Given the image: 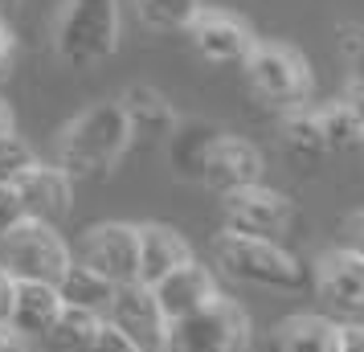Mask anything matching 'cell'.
Masks as SVG:
<instances>
[{"mask_svg": "<svg viewBox=\"0 0 364 352\" xmlns=\"http://www.w3.org/2000/svg\"><path fill=\"white\" fill-rule=\"evenodd\" d=\"M13 188H17V197H21L25 218H33V221L58 225V221L70 213V205H74V176L58 164L33 160V164L13 181Z\"/></svg>", "mask_w": 364, "mask_h": 352, "instance_id": "obj_12", "label": "cell"}, {"mask_svg": "<svg viewBox=\"0 0 364 352\" xmlns=\"http://www.w3.org/2000/svg\"><path fill=\"white\" fill-rule=\"evenodd\" d=\"M315 299L323 307V316L336 324H364V258L344 250H323L315 258Z\"/></svg>", "mask_w": 364, "mask_h": 352, "instance_id": "obj_7", "label": "cell"}, {"mask_svg": "<svg viewBox=\"0 0 364 352\" xmlns=\"http://www.w3.org/2000/svg\"><path fill=\"white\" fill-rule=\"evenodd\" d=\"M340 102H344L348 111L356 115V123L364 127V78H352V82H348V90H344V99H340Z\"/></svg>", "mask_w": 364, "mask_h": 352, "instance_id": "obj_30", "label": "cell"}, {"mask_svg": "<svg viewBox=\"0 0 364 352\" xmlns=\"http://www.w3.org/2000/svg\"><path fill=\"white\" fill-rule=\"evenodd\" d=\"M37 156L33 148L21 139L17 132H9V135H0V185H13L25 168L33 164Z\"/></svg>", "mask_w": 364, "mask_h": 352, "instance_id": "obj_25", "label": "cell"}, {"mask_svg": "<svg viewBox=\"0 0 364 352\" xmlns=\"http://www.w3.org/2000/svg\"><path fill=\"white\" fill-rule=\"evenodd\" d=\"M99 319L102 316H95V311H82V307H66V303H62L58 319L50 324V332L41 336V340H46L50 352H82L86 340L99 328Z\"/></svg>", "mask_w": 364, "mask_h": 352, "instance_id": "obj_22", "label": "cell"}, {"mask_svg": "<svg viewBox=\"0 0 364 352\" xmlns=\"http://www.w3.org/2000/svg\"><path fill=\"white\" fill-rule=\"evenodd\" d=\"M17 221H25V209H21V197L13 185H0V238L9 234Z\"/></svg>", "mask_w": 364, "mask_h": 352, "instance_id": "obj_28", "label": "cell"}, {"mask_svg": "<svg viewBox=\"0 0 364 352\" xmlns=\"http://www.w3.org/2000/svg\"><path fill=\"white\" fill-rule=\"evenodd\" d=\"M13 66V33H9V21L0 17V74Z\"/></svg>", "mask_w": 364, "mask_h": 352, "instance_id": "obj_33", "label": "cell"}, {"mask_svg": "<svg viewBox=\"0 0 364 352\" xmlns=\"http://www.w3.org/2000/svg\"><path fill=\"white\" fill-rule=\"evenodd\" d=\"M279 151L287 156V164H295V168H315L331 156L328 139H323V127H319V115H315L311 107H291V111H282Z\"/></svg>", "mask_w": 364, "mask_h": 352, "instance_id": "obj_17", "label": "cell"}, {"mask_svg": "<svg viewBox=\"0 0 364 352\" xmlns=\"http://www.w3.org/2000/svg\"><path fill=\"white\" fill-rule=\"evenodd\" d=\"M127 148H132V127L119 102H95L58 132L53 164L66 168L74 181H90V176H107Z\"/></svg>", "mask_w": 364, "mask_h": 352, "instance_id": "obj_1", "label": "cell"}, {"mask_svg": "<svg viewBox=\"0 0 364 352\" xmlns=\"http://www.w3.org/2000/svg\"><path fill=\"white\" fill-rule=\"evenodd\" d=\"M336 53H340L352 70L364 66V21H344V25L336 29Z\"/></svg>", "mask_w": 364, "mask_h": 352, "instance_id": "obj_26", "label": "cell"}, {"mask_svg": "<svg viewBox=\"0 0 364 352\" xmlns=\"http://www.w3.org/2000/svg\"><path fill=\"white\" fill-rule=\"evenodd\" d=\"M221 135L217 123H200V119H188V123H176L172 135H168V160L176 168V176L184 181H200V164L213 148V139Z\"/></svg>", "mask_w": 364, "mask_h": 352, "instance_id": "obj_20", "label": "cell"}, {"mask_svg": "<svg viewBox=\"0 0 364 352\" xmlns=\"http://www.w3.org/2000/svg\"><path fill=\"white\" fill-rule=\"evenodd\" d=\"M254 181H262V151L242 135L221 132L200 164V185H209L221 197V193H233V188L254 185Z\"/></svg>", "mask_w": 364, "mask_h": 352, "instance_id": "obj_13", "label": "cell"}, {"mask_svg": "<svg viewBox=\"0 0 364 352\" xmlns=\"http://www.w3.org/2000/svg\"><path fill=\"white\" fill-rule=\"evenodd\" d=\"M221 213H225L230 230L274 238V242H282V234L295 225V201L287 193H279V188L262 185V181L242 185L233 193H221Z\"/></svg>", "mask_w": 364, "mask_h": 352, "instance_id": "obj_8", "label": "cell"}, {"mask_svg": "<svg viewBox=\"0 0 364 352\" xmlns=\"http://www.w3.org/2000/svg\"><path fill=\"white\" fill-rule=\"evenodd\" d=\"M340 246L364 258V209H360V213H352V218L344 221V242H340Z\"/></svg>", "mask_w": 364, "mask_h": 352, "instance_id": "obj_29", "label": "cell"}, {"mask_svg": "<svg viewBox=\"0 0 364 352\" xmlns=\"http://www.w3.org/2000/svg\"><path fill=\"white\" fill-rule=\"evenodd\" d=\"M29 348V340H21L9 324H0V352H25Z\"/></svg>", "mask_w": 364, "mask_h": 352, "instance_id": "obj_34", "label": "cell"}, {"mask_svg": "<svg viewBox=\"0 0 364 352\" xmlns=\"http://www.w3.org/2000/svg\"><path fill=\"white\" fill-rule=\"evenodd\" d=\"M340 332L344 324H336L323 311L287 316L274 328V352H340Z\"/></svg>", "mask_w": 364, "mask_h": 352, "instance_id": "obj_18", "label": "cell"}, {"mask_svg": "<svg viewBox=\"0 0 364 352\" xmlns=\"http://www.w3.org/2000/svg\"><path fill=\"white\" fill-rule=\"evenodd\" d=\"M58 295H62L66 307H82V311L107 316V303L115 295V283L102 279L99 270H90L86 262L70 258V267L62 270V279H58Z\"/></svg>", "mask_w": 364, "mask_h": 352, "instance_id": "obj_21", "label": "cell"}, {"mask_svg": "<svg viewBox=\"0 0 364 352\" xmlns=\"http://www.w3.org/2000/svg\"><path fill=\"white\" fill-rule=\"evenodd\" d=\"M119 332L132 340L139 352H164V336H168V319L160 311V303L151 295L148 283H115V295L107 303V316Z\"/></svg>", "mask_w": 364, "mask_h": 352, "instance_id": "obj_10", "label": "cell"}, {"mask_svg": "<svg viewBox=\"0 0 364 352\" xmlns=\"http://www.w3.org/2000/svg\"><path fill=\"white\" fill-rule=\"evenodd\" d=\"M250 95L270 107V111H291V107H307L315 90L311 62L303 50L287 46V41H254V50L242 62Z\"/></svg>", "mask_w": 364, "mask_h": 352, "instance_id": "obj_4", "label": "cell"}, {"mask_svg": "<svg viewBox=\"0 0 364 352\" xmlns=\"http://www.w3.org/2000/svg\"><path fill=\"white\" fill-rule=\"evenodd\" d=\"M82 352H139V348H135L132 340L119 332L111 319H99V328H95V336L86 340Z\"/></svg>", "mask_w": 364, "mask_h": 352, "instance_id": "obj_27", "label": "cell"}, {"mask_svg": "<svg viewBox=\"0 0 364 352\" xmlns=\"http://www.w3.org/2000/svg\"><path fill=\"white\" fill-rule=\"evenodd\" d=\"M78 262L99 270L111 283H132L139 279V225L132 221H95L78 238Z\"/></svg>", "mask_w": 364, "mask_h": 352, "instance_id": "obj_9", "label": "cell"}, {"mask_svg": "<svg viewBox=\"0 0 364 352\" xmlns=\"http://www.w3.org/2000/svg\"><path fill=\"white\" fill-rule=\"evenodd\" d=\"M213 262L221 274H230L233 283L262 287V291H299L303 287V267L299 258L274 238L242 234V230H221L213 238Z\"/></svg>", "mask_w": 364, "mask_h": 352, "instance_id": "obj_2", "label": "cell"}, {"mask_svg": "<svg viewBox=\"0 0 364 352\" xmlns=\"http://www.w3.org/2000/svg\"><path fill=\"white\" fill-rule=\"evenodd\" d=\"M25 352H33V348H25Z\"/></svg>", "mask_w": 364, "mask_h": 352, "instance_id": "obj_37", "label": "cell"}, {"mask_svg": "<svg viewBox=\"0 0 364 352\" xmlns=\"http://www.w3.org/2000/svg\"><path fill=\"white\" fill-rule=\"evenodd\" d=\"M21 9V0H0V17H13Z\"/></svg>", "mask_w": 364, "mask_h": 352, "instance_id": "obj_36", "label": "cell"}, {"mask_svg": "<svg viewBox=\"0 0 364 352\" xmlns=\"http://www.w3.org/2000/svg\"><path fill=\"white\" fill-rule=\"evenodd\" d=\"M188 258H193V246L172 225H160V221L139 225V283H156L160 274H168Z\"/></svg>", "mask_w": 364, "mask_h": 352, "instance_id": "obj_19", "label": "cell"}, {"mask_svg": "<svg viewBox=\"0 0 364 352\" xmlns=\"http://www.w3.org/2000/svg\"><path fill=\"white\" fill-rule=\"evenodd\" d=\"M184 33L193 41V50L213 66H242L246 53L254 50V41H258L250 21H242L237 13H225V9H205V4Z\"/></svg>", "mask_w": 364, "mask_h": 352, "instance_id": "obj_11", "label": "cell"}, {"mask_svg": "<svg viewBox=\"0 0 364 352\" xmlns=\"http://www.w3.org/2000/svg\"><path fill=\"white\" fill-rule=\"evenodd\" d=\"M13 283H17V279H13L9 270L0 267V324L9 319V303H13Z\"/></svg>", "mask_w": 364, "mask_h": 352, "instance_id": "obj_32", "label": "cell"}, {"mask_svg": "<svg viewBox=\"0 0 364 352\" xmlns=\"http://www.w3.org/2000/svg\"><path fill=\"white\" fill-rule=\"evenodd\" d=\"M13 132V111H9V102L0 99V135H9Z\"/></svg>", "mask_w": 364, "mask_h": 352, "instance_id": "obj_35", "label": "cell"}, {"mask_svg": "<svg viewBox=\"0 0 364 352\" xmlns=\"http://www.w3.org/2000/svg\"><path fill=\"white\" fill-rule=\"evenodd\" d=\"M62 311L58 283H37V279H17L13 283V303H9V328L21 340H41L50 332V324Z\"/></svg>", "mask_w": 364, "mask_h": 352, "instance_id": "obj_15", "label": "cell"}, {"mask_svg": "<svg viewBox=\"0 0 364 352\" xmlns=\"http://www.w3.org/2000/svg\"><path fill=\"white\" fill-rule=\"evenodd\" d=\"M250 316L246 307L217 291L197 311L172 319L164 336V352H246Z\"/></svg>", "mask_w": 364, "mask_h": 352, "instance_id": "obj_5", "label": "cell"}, {"mask_svg": "<svg viewBox=\"0 0 364 352\" xmlns=\"http://www.w3.org/2000/svg\"><path fill=\"white\" fill-rule=\"evenodd\" d=\"M119 50V0H62L53 21V53L74 70H90Z\"/></svg>", "mask_w": 364, "mask_h": 352, "instance_id": "obj_3", "label": "cell"}, {"mask_svg": "<svg viewBox=\"0 0 364 352\" xmlns=\"http://www.w3.org/2000/svg\"><path fill=\"white\" fill-rule=\"evenodd\" d=\"M340 352H364V324H344V332H340Z\"/></svg>", "mask_w": 364, "mask_h": 352, "instance_id": "obj_31", "label": "cell"}, {"mask_svg": "<svg viewBox=\"0 0 364 352\" xmlns=\"http://www.w3.org/2000/svg\"><path fill=\"white\" fill-rule=\"evenodd\" d=\"M119 111L132 127V139H144V144H160L172 135V127L181 123L172 102L156 90V86H144V82H132L123 95H119Z\"/></svg>", "mask_w": 364, "mask_h": 352, "instance_id": "obj_16", "label": "cell"}, {"mask_svg": "<svg viewBox=\"0 0 364 352\" xmlns=\"http://www.w3.org/2000/svg\"><path fill=\"white\" fill-rule=\"evenodd\" d=\"M74 250L50 221L25 218L0 238V267L13 279H37V283H58L62 270L70 267Z\"/></svg>", "mask_w": 364, "mask_h": 352, "instance_id": "obj_6", "label": "cell"}, {"mask_svg": "<svg viewBox=\"0 0 364 352\" xmlns=\"http://www.w3.org/2000/svg\"><path fill=\"white\" fill-rule=\"evenodd\" d=\"M200 13V0H135V17L151 33H184Z\"/></svg>", "mask_w": 364, "mask_h": 352, "instance_id": "obj_23", "label": "cell"}, {"mask_svg": "<svg viewBox=\"0 0 364 352\" xmlns=\"http://www.w3.org/2000/svg\"><path fill=\"white\" fill-rule=\"evenodd\" d=\"M315 115H319V127H323V139H328V151L364 148V127L356 123V115H352L340 99L328 102V107H319Z\"/></svg>", "mask_w": 364, "mask_h": 352, "instance_id": "obj_24", "label": "cell"}, {"mask_svg": "<svg viewBox=\"0 0 364 352\" xmlns=\"http://www.w3.org/2000/svg\"><path fill=\"white\" fill-rule=\"evenodd\" d=\"M151 287V295H156V303H160V311H164V319L172 324V319L188 316V311H197L200 303H209L217 295V283H213V270L200 267L197 258H188V262H181V267H172L168 274H160Z\"/></svg>", "mask_w": 364, "mask_h": 352, "instance_id": "obj_14", "label": "cell"}]
</instances>
